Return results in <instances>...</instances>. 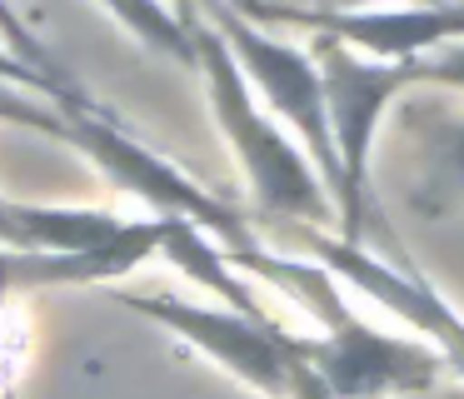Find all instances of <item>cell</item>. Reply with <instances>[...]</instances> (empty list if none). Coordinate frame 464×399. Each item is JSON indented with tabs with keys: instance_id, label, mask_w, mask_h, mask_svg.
Wrapping results in <instances>:
<instances>
[{
	"instance_id": "cell-1",
	"label": "cell",
	"mask_w": 464,
	"mask_h": 399,
	"mask_svg": "<svg viewBox=\"0 0 464 399\" xmlns=\"http://www.w3.org/2000/svg\"><path fill=\"white\" fill-rule=\"evenodd\" d=\"M314 70H320V95H324V125H330V145L340 160V225L344 239L364 235V190H370V145L380 135V120L394 100L420 80H440V85H459L464 60L459 40L444 45L440 55H414V60H364L340 40L314 35L310 50Z\"/></svg>"
},
{
	"instance_id": "cell-2",
	"label": "cell",
	"mask_w": 464,
	"mask_h": 399,
	"mask_svg": "<svg viewBox=\"0 0 464 399\" xmlns=\"http://www.w3.org/2000/svg\"><path fill=\"white\" fill-rule=\"evenodd\" d=\"M195 65H200L205 90H210V115L220 125V135L230 140L260 215L310 219V225L334 219V205H330V190H324L320 170L275 125L270 110H260V100L250 95L240 65H235V55L225 50L220 30L210 20H195Z\"/></svg>"
},
{
	"instance_id": "cell-3",
	"label": "cell",
	"mask_w": 464,
	"mask_h": 399,
	"mask_svg": "<svg viewBox=\"0 0 464 399\" xmlns=\"http://www.w3.org/2000/svg\"><path fill=\"white\" fill-rule=\"evenodd\" d=\"M200 15L220 30L225 50L235 55L250 95H265L275 120L300 135V150L310 155V165L320 170L330 200H340V160L330 145V125H324V95H320V70H314L310 50L275 40L270 30H260L250 15L230 5V0H200Z\"/></svg>"
},
{
	"instance_id": "cell-4",
	"label": "cell",
	"mask_w": 464,
	"mask_h": 399,
	"mask_svg": "<svg viewBox=\"0 0 464 399\" xmlns=\"http://www.w3.org/2000/svg\"><path fill=\"white\" fill-rule=\"evenodd\" d=\"M295 355L320 375L330 399H390L434 389L444 375H459L434 339H400L364 325L360 315L330 335H290Z\"/></svg>"
},
{
	"instance_id": "cell-5",
	"label": "cell",
	"mask_w": 464,
	"mask_h": 399,
	"mask_svg": "<svg viewBox=\"0 0 464 399\" xmlns=\"http://www.w3.org/2000/svg\"><path fill=\"white\" fill-rule=\"evenodd\" d=\"M61 140L81 150V155L91 160L111 185H121V190H130V195L150 200L160 215L190 219V225H200L205 235H220V239H230V245H250V225H245L240 209L225 205V200H215V195H205L195 180H185L165 155H155V150H145L140 140H130L115 120L65 110ZM230 245H225V249H230Z\"/></svg>"
},
{
	"instance_id": "cell-6",
	"label": "cell",
	"mask_w": 464,
	"mask_h": 399,
	"mask_svg": "<svg viewBox=\"0 0 464 399\" xmlns=\"http://www.w3.org/2000/svg\"><path fill=\"white\" fill-rule=\"evenodd\" d=\"M240 15H260L275 25H295L310 35L340 40L364 50L370 60H414L454 45L464 35V10L430 0V5H364V10H324V5H275V0H230Z\"/></svg>"
},
{
	"instance_id": "cell-7",
	"label": "cell",
	"mask_w": 464,
	"mask_h": 399,
	"mask_svg": "<svg viewBox=\"0 0 464 399\" xmlns=\"http://www.w3.org/2000/svg\"><path fill=\"white\" fill-rule=\"evenodd\" d=\"M115 299L125 309H135V315L165 325L170 335H180L205 359L230 369L240 384L260 389L265 399H290V345H285L280 319L205 309V305H185V299H170V295H115Z\"/></svg>"
},
{
	"instance_id": "cell-8",
	"label": "cell",
	"mask_w": 464,
	"mask_h": 399,
	"mask_svg": "<svg viewBox=\"0 0 464 399\" xmlns=\"http://www.w3.org/2000/svg\"><path fill=\"white\" fill-rule=\"evenodd\" d=\"M260 219L280 245H295L304 259H314L320 269H330L340 285L364 289L374 305H384L394 319H404V325H414L424 339H434L454 365H464L459 359V319H454V309L444 305L424 279L400 275V269H390L384 259H374L360 239L324 235V229L310 225V219H285V215H260Z\"/></svg>"
},
{
	"instance_id": "cell-9",
	"label": "cell",
	"mask_w": 464,
	"mask_h": 399,
	"mask_svg": "<svg viewBox=\"0 0 464 399\" xmlns=\"http://www.w3.org/2000/svg\"><path fill=\"white\" fill-rule=\"evenodd\" d=\"M165 215L130 219L121 239L95 249H65V255H35V249H0V295L15 289H55V285H105L125 279L135 265L160 249Z\"/></svg>"
},
{
	"instance_id": "cell-10",
	"label": "cell",
	"mask_w": 464,
	"mask_h": 399,
	"mask_svg": "<svg viewBox=\"0 0 464 399\" xmlns=\"http://www.w3.org/2000/svg\"><path fill=\"white\" fill-rule=\"evenodd\" d=\"M130 219L111 209L75 205H21L0 200V249H35V255H65V249H95L125 235Z\"/></svg>"
},
{
	"instance_id": "cell-11",
	"label": "cell",
	"mask_w": 464,
	"mask_h": 399,
	"mask_svg": "<svg viewBox=\"0 0 464 399\" xmlns=\"http://www.w3.org/2000/svg\"><path fill=\"white\" fill-rule=\"evenodd\" d=\"M155 255H165L175 269H185V279H200L210 295H220L225 309L250 315V319H270V315H265V305L255 299V289L240 279V269L225 259V249L215 245L200 225L165 215V235H160V249H155Z\"/></svg>"
},
{
	"instance_id": "cell-12",
	"label": "cell",
	"mask_w": 464,
	"mask_h": 399,
	"mask_svg": "<svg viewBox=\"0 0 464 399\" xmlns=\"http://www.w3.org/2000/svg\"><path fill=\"white\" fill-rule=\"evenodd\" d=\"M95 5L111 10L140 45L160 50V55L180 60V65H195V20L190 15L180 20L165 0H95Z\"/></svg>"
},
{
	"instance_id": "cell-13",
	"label": "cell",
	"mask_w": 464,
	"mask_h": 399,
	"mask_svg": "<svg viewBox=\"0 0 464 399\" xmlns=\"http://www.w3.org/2000/svg\"><path fill=\"white\" fill-rule=\"evenodd\" d=\"M0 120H5V125L41 130V135H51V140H61V130H65L61 105H51V100L31 95V90H21V85H5V80H0Z\"/></svg>"
},
{
	"instance_id": "cell-14",
	"label": "cell",
	"mask_w": 464,
	"mask_h": 399,
	"mask_svg": "<svg viewBox=\"0 0 464 399\" xmlns=\"http://www.w3.org/2000/svg\"><path fill=\"white\" fill-rule=\"evenodd\" d=\"M0 45L11 50V55H21L25 65H35V70H41V75L61 80V85H75V80L65 75L61 65H55V55H51V50H45L41 40L31 35V25H25V20H21V10H15L11 0H0Z\"/></svg>"
},
{
	"instance_id": "cell-15",
	"label": "cell",
	"mask_w": 464,
	"mask_h": 399,
	"mask_svg": "<svg viewBox=\"0 0 464 399\" xmlns=\"http://www.w3.org/2000/svg\"><path fill=\"white\" fill-rule=\"evenodd\" d=\"M324 10H364V5H390V0H314ZM410 5H430V0H410Z\"/></svg>"
},
{
	"instance_id": "cell-16",
	"label": "cell",
	"mask_w": 464,
	"mask_h": 399,
	"mask_svg": "<svg viewBox=\"0 0 464 399\" xmlns=\"http://www.w3.org/2000/svg\"><path fill=\"white\" fill-rule=\"evenodd\" d=\"M185 10H190V0H185Z\"/></svg>"
}]
</instances>
